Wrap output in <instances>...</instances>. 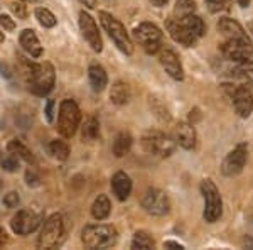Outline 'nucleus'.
Returning a JSON list of instances; mask_svg holds the SVG:
<instances>
[{
    "mask_svg": "<svg viewBox=\"0 0 253 250\" xmlns=\"http://www.w3.org/2000/svg\"><path fill=\"white\" fill-rule=\"evenodd\" d=\"M81 240L88 249H112L118 240V232L113 225H89L84 227Z\"/></svg>",
    "mask_w": 253,
    "mask_h": 250,
    "instance_id": "nucleus-1",
    "label": "nucleus"
},
{
    "mask_svg": "<svg viewBox=\"0 0 253 250\" xmlns=\"http://www.w3.org/2000/svg\"><path fill=\"white\" fill-rule=\"evenodd\" d=\"M27 81L29 88L34 95L44 97L54 87L56 73L51 63H41V64H29V73H27Z\"/></svg>",
    "mask_w": 253,
    "mask_h": 250,
    "instance_id": "nucleus-2",
    "label": "nucleus"
},
{
    "mask_svg": "<svg viewBox=\"0 0 253 250\" xmlns=\"http://www.w3.org/2000/svg\"><path fill=\"white\" fill-rule=\"evenodd\" d=\"M100 22L103 29L108 32L110 39L115 43V46L125 54H132L133 52V43L130 39L128 32H126L125 26L118 19L113 17L108 12H100Z\"/></svg>",
    "mask_w": 253,
    "mask_h": 250,
    "instance_id": "nucleus-3",
    "label": "nucleus"
},
{
    "mask_svg": "<svg viewBox=\"0 0 253 250\" xmlns=\"http://www.w3.org/2000/svg\"><path fill=\"white\" fill-rule=\"evenodd\" d=\"M64 220L61 215H51L49 218L44 221L42 230H41L39 240H38V247L39 249H56L63 244L64 240Z\"/></svg>",
    "mask_w": 253,
    "mask_h": 250,
    "instance_id": "nucleus-4",
    "label": "nucleus"
},
{
    "mask_svg": "<svg viewBox=\"0 0 253 250\" xmlns=\"http://www.w3.org/2000/svg\"><path fill=\"white\" fill-rule=\"evenodd\" d=\"M221 52L226 59L242 64V66L253 64V43L250 38L226 39L221 44Z\"/></svg>",
    "mask_w": 253,
    "mask_h": 250,
    "instance_id": "nucleus-5",
    "label": "nucleus"
},
{
    "mask_svg": "<svg viewBox=\"0 0 253 250\" xmlns=\"http://www.w3.org/2000/svg\"><path fill=\"white\" fill-rule=\"evenodd\" d=\"M201 195L205 198V211L203 216L208 223H214L219 220L223 213V200L219 195V190L216 188V184L211 179H205L201 183Z\"/></svg>",
    "mask_w": 253,
    "mask_h": 250,
    "instance_id": "nucleus-6",
    "label": "nucleus"
},
{
    "mask_svg": "<svg viewBox=\"0 0 253 250\" xmlns=\"http://www.w3.org/2000/svg\"><path fill=\"white\" fill-rule=\"evenodd\" d=\"M81 122V112L76 101L63 100L59 105V118H58V129L63 137H73L76 134Z\"/></svg>",
    "mask_w": 253,
    "mask_h": 250,
    "instance_id": "nucleus-7",
    "label": "nucleus"
},
{
    "mask_svg": "<svg viewBox=\"0 0 253 250\" xmlns=\"http://www.w3.org/2000/svg\"><path fill=\"white\" fill-rule=\"evenodd\" d=\"M133 38L147 54H156L162 46V31L152 22H142L133 29Z\"/></svg>",
    "mask_w": 253,
    "mask_h": 250,
    "instance_id": "nucleus-8",
    "label": "nucleus"
},
{
    "mask_svg": "<svg viewBox=\"0 0 253 250\" xmlns=\"http://www.w3.org/2000/svg\"><path fill=\"white\" fill-rule=\"evenodd\" d=\"M142 146L149 154L159 155V157H169L175 149L174 139L161 130H149L142 137Z\"/></svg>",
    "mask_w": 253,
    "mask_h": 250,
    "instance_id": "nucleus-9",
    "label": "nucleus"
},
{
    "mask_svg": "<svg viewBox=\"0 0 253 250\" xmlns=\"http://www.w3.org/2000/svg\"><path fill=\"white\" fill-rule=\"evenodd\" d=\"M142 208L152 216H164L170 210L169 196L157 188H149L142 198Z\"/></svg>",
    "mask_w": 253,
    "mask_h": 250,
    "instance_id": "nucleus-10",
    "label": "nucleus"
},
{
    "mask_svg": "<svg viewBox=\"0 0 253 250\" xmlns=\"http://www.w3.org/2000/svg\"><path fill=\"white\" fill-rule=\"evenodd\" d=\"M41 223H42V213L34 210H20L14 215L10 227L17 235H29V233L38 230Z\"/></svg>",
    "mask_w": 253,
    "mask_h": 250,
    "instance_id": "nucleus-11",
    "label": "nucleus"
},
{
    "mask_svg": "<svg viewBox=\"0 0 253 250\" xmlns=\"http://www.w3.org/2000/svg\"><path fill=\"white\" fill-rule=\"evenodd\" d=\"M247 159H248V146L238 144L224 157V161L221 164V173L224 176H228V178L240 174L243 171L245 164H247Z\"/></svg>",
    "mask_w": 253,
    "mask_h": 250,
    "instance_id": "nucleus-12",
    "label": "nucleus"
},
{
    "mask_svg": "<svg viewBox=\"0 0 253 250\" xmlns=\"http://www.w3.org/2000/svg\"><path fill=\"white\" fill-rule=\"evenodd\" d=\"M80 29L83 38L88 41V44L91 46L93 51L100 52L103 49V41H101V36L98 32V26L95 22V19L89 14H86L84 10L80 12Z\"/></svg>",
    "mask_w": 253,
    "mask_h": 250,
    "instance_id": "nucleus-13",
    "label": "nucleus"
},
{
    "mask_svg": "<svg viewBox=\"0 0 253 250\" xmlns=\"http://www.w3.org/2000/svg\"><path fill=\"white\" fill-rule=\"evenodd\" d=\"M231 100H233V106L242 118H248L253 112V93L247 85H240V87L233 88L231 93Z\"/></svg>",
    "mask_w": 253,
    "mask_h": 250,
    "instance_id": "nucleus-14",
    "label": "nucleus"
},
{
    "mask_svg": "<svg viewBox=\"0 0 253 250\" xmlns=\"http://www.w3.org/2000/svg\"><path fill=\"white\" fill-rule=\"evenodd\" d=\"M159 61H161L162 68L166 69V73L172 80L175 81L184 80V69H182L181 61H179V56L175 54L172 49H162L161 54H159Z\"/></svg>",
    "mask_w": 253,
    "mask_h": 250,
    "instance_id": "nucleus-15",
    "label": "nucleus"
},
{
    "mask_svg": "<svg viewBox=\"0 0 253 250\" xmlns=\"http://www.w3.org/2000/svg\"><path fill=\"white\" fill-rule=\"evenodd\" d=\"M166 27H167V32L170 34V38L179 44H184V46H194L196 41H198L193 34H191L189 29H187L184 24H182L181 19L167 20Z\"/></svg>",
    "mask_w": 253,
    "mask_h": 250,
    "instance_id": "nucleus-16",
    "label": "nucleus"
},
{
    "mask_svg": "<svg viewBox=\"0 0 253 250\" xmlns=\"http://www.w3.org/2000/svg\"><path fill=\"white\" fill-rule=\"evenodd\" d=\"M172 139H174L175 144L181 146L182 149L191 150L196 147V139L198 137H196V130L193 125L187 124V122H179L174 129Z\"/></svg>",
    "mask_w": 253,
    "mask_h": 250,
    "instance_id": "nucleus-17",
    "label": "nucleus"
},
{
    "mask_svg": "<svg viewBox=\"0 0 253 250\" xmlns=\"http://www.w3.org/2000/svg\"><path fill=\"white\" fill-rule=\"evenodd\" d=\"M112 190L113 195L117 196V200L125 201L130 196V193H132V179H130V176L125 174L124 171L115 173V176L112 178Z\"/></svg>",
    "mask_w": 253,
    "mask_h": 250,
    "instance_id": "nucleus-18",
    "label": "nucleus"
},
{
    "mask_svg": "<svg viewBox=\"0 0 253 250\" xmlns=\"http://www.w3.org/2000/svg\"><path fill=\"white\" fill-rule=\"evenodd\" d=\"M218 31L221 32L226 39H243L248 38V34L245 32V29L240 26V22H236L235 19L230 17H223L218 22Z\"/></svg>",
    "mask_w": 253,
    "mask_h": 250,
    "instance_id": "nucleus-19",
    "label": "nucleus"
},
{
    "mask_svg": "<svg viewBox=\"0 0 253 250\" xmlns=\"http://www.w3.org/2000/svg\"><path fill=\"white\" fill-rule=\"evenodd\" d=\"M20 46L24 48V51L27 52L32 58H39L42 54V46H41L38 36L32 29H24L20 32Z\"/></svg>",
    "mask_w": 253,
    "mask_h": 250,
    "instance_id": "nucleus-20",
    "label": "nucleus"
},
{
    "mask_svg": "<svg viewBox=\"0 0 253 250\" xmlns=\"http://www.w3.org/2000/svg\"><path fill=\"white\" fill-rule=\"evenodd\" d=\"M88 76H89V85H91V88L95 92H103L105 87L108 85L107 71L100 64H91L88 69Z\"/></svg>",
    "mask_w": 253,
    "mask_h": 250,
    "instance_id": "nucleus-21",
    "label": "nucleus"
},
{
    "mask_svg": "<svg viewBox=\"0 0 253 250\" xmlns=\"http://www.w3.org/2000/svg\"><path fill=\"white\" fill-rule=\"evenodd\" d=\"M130 97H132V92H130L128 83L125 81H117L112 87V92H110V100L115 105H125L130 101Z\"/></svg>",
    "mask_w": 253,
    "mask_h": 250,
    "instance_id": "nucleus-22",
    "label": "nucleus"
},
{
    "mask_svg": "<svg viewBox=\"0 0 253 250\" xmlns=\"http://www.w3.org/2000/svg\"><path fill=\"white\" fill-rule=\"evenodd\" d=\"M110 210H112V203L107 195H100L91 204V215L95 220H105L110 215Z\"/></svg>",
    "mask_w": 253,
    "mask_h": 250,
    "instance_id": "nucleus-23",
    "label": "nucleus"
},
{
    "mask_svg": "<svg viewBox=\"0 0 253 250\" xmlns=\"http://www.w3.org/2000/svg\"><path fill=\"white\" fill-rule=\"evenodd\" d=\"M132 135L128 132H120L115 137V141H113V154L117 155V157H124L130 152V149H132Z\"/></svg>",
    "mask_w": 253,
    "mask_h": 250,
    "instance_id": "nucleus-24",
    "label": "nucleus"
},
{
    "mask_svg": "<svg viewBox=\"0 0 253 250\" xmlns=\"http://www.w3.org/2000/svg\"><path fill=\"white\" fill-rule=\"evenodd\" d=\"M7 150H9L10 154H14L15 157L24 159V161H27V162H34V155H32V152L22 144V142L17 141V139L9 142V146H7Z\"/></svg>",
    "mask_w": 253,
    "mask_h": 250,
    "instance_id": "nucleus-25",
    "label": "nucleus"
},
{
    "mask_svg": "<svg viewBox=\"0 0 253 250\" xmlns=\"http://www.w3.org/2000/svg\"><path fill=\"white\" fill-rule=\"evenodd\" d=\"M100 137V124L95 117H88L83 125V141H95Z\"/></svg>",
    "mask_w": 253,
    "mask_h": 250,
    "instance_id": "nucleus-26",
    "label": "nucleus"
},
{
    "mask_svg": "<svg viewBox=\"0 0 253 250\" xmlns=\"http://www.w3.org/2000/svg\"><path fill=\"white\" fill-rule=\"evenodd\" d=\"M154 247V239L147 232H137L132 240V249L149 250Z\"/></svg>",
    "mask_w": 253,
    "mask_h": 250,
    "instance_id": "nucleus-27",
    "label": "nucleus"
},
{
    "mask_svg": "<svg viewBox=\"0 0 253 250\" xmlns=\"http://www.w3.org/2000/svg\"><path fill=\"white\" fill-rule=\"evenodd\" d=\"M49 150H51V154L54 155L58 161H66L69 155V147L66 142H63V141H52L51 144H49Z\"/></svg>",
    "mask_w": 253,
    "mask_h": 250,
    "instance_id": "nucleus-28",
    "label": "nucleus"
},
{
    "mask_svg": "<svg viewBox=\"0 0 253 250\" xmlns=\"http://www.w3.org/2000/svg\"><path fill=\"white\" fill-rule=\"evenodd\" d=\"M36 19L39 20V24L42 27H54L56 22H58L54 14H52L51 10L44 9V7H38V9H36Z\"/></svg>",
    "mask_w": 253,
    "mask_h": 250,
    "instance_id": "nucleus-29",
    "label": "nucleus"
},
{
    "mask_svg": "<svg viewBox=\"0 0 253 250\" xmlns=\"http://www.w3.org/2000/svg\"><path fill=\"white\" fill-rule=\"evenodd\" d=\"M233 0H206V7L211 14H221V12L231 10Z\"/></svg>",
    "mask_w": 253,
    "mask_h": 250,
    "instance_id": "nucleus-30",
    "label": "nucleus"
},
{
    "mask_svg": "<svg viewBox=\"0 0 253 250\" xmlns=\"http://www.w3.org/2000/svg\"><path fill=\"white\" fill-rule=\"evenodd\" d=\"M196 10V2L194 0H177V5H175V12L179 14V17L187 14H194Z\"/></svg>",
    "mask_w": 253,
    "mask_h": 250,
    "instance_id": "nucleus-31",
    "label": "nucleus"
},
{
    "mask_svg": "<svg viewBox=\"0 0 253 250\" xmlns=\"http://www.w3.org/2000/svg\"><path fill=\"white\" fill-rule=\"evenodd\" d=\"M2 167L5 171H9V173H14V171H17V167H19V157H15L14 154H10L7 157H3L2 159Z\"/></svg>",
    "mask_w": 253,
    "mask_h": 250,
    "instance_id": "nucleus-32",
    "label": "nucleus"
},
{
    "mask_svg": "<svg viewBox=\"0 0 253 250\" xmlns=\"http://www.w3.org/2000/svg\"><path fill=\"white\" fill-rule=\"evenodd\" d=\"M3 206L9 208V210H12V208H17V204L20 203V198H19V193L15 191H10L9 195H5V198H3Z\"/></svg>",
    "mask_w": 253,
    "mask_h": 250,
    "instance_id": "nucleus-33",
    "label": "nucleus"
},
{
    "mask_svg": "<svg viewBox=\"0 0 253 250\" xmlns=\"http://www.w3.org/2000/svg\"><path fill=\"white\" fill-rule=\"evenodd\" d=\"M10 9H12V12H14V14L17 15L19 19H26L27 17V10H26V5H24V2L10 3Z\"/></svg>",
    "mask_w": 253,
    "mask_h": 250,
    "instance_id": "nucleus-34",
    "label": "nucleus"
},
{
    "mask_svg": "<svg viewBox=\"0 0 253 250\" xmlns=\"http://www.w3.org/2000/svg\"><path fill=\"white\" fill-rule=\"evenodd\" d=\"M0 27L5 31H14L15 29L14 19H10L9 15H0Z\"/></svg>",
    "mask_w": 253,
    "mask_h": 250,
    "instance_id": "nucleus-35",
    "label": "nucleus"
},
{
    "mask_svg": "<svg viewBox=\"0 0 253 250\" xmlns=\"http://www.w3.org/2000/svg\"><path fill=\"white\" fill-rule=\"evenodd\" d=\"M26 179H27V184L29 186H38L39 184V181H41V178H39V174L36 173L34 169H27V173H26Z\"/></svg>",
    "mask_w": 253,
    "mask_h": 250,
    "instance_id": "nucleus-36",
    "label": "nucleus"
},
{
    "mask_svg": "<svg viewBox=\"0 0 253 250\" xmlns=\"http://www.w3.org/2000/svg\"><path fill=\"white\" fill-rule=\"evenodd\" d=\"M243 78L245 81H247V85H250V87L253 88V68L250 69H245V71H242V75H240Z\"/></svg>",
    "mask_w": 253,
    "mask_h": 250,
    "instance_id": "nucleus-37",
    "label": "nucleus"
},
{
    "mask_svg": "<svg viewBox=\"0 0 253 250\" xmlns=\"http://www.w3.org/2000/svg\"><path fill=\"white\" fill-rule=\"evenodd\" d=\"M52 108H54V101L47 100V105H46V118H47L49 122H52Z\"/></svg>",
    "mask_w": 253,
    "mask_h": 250,
    "instance_id": "nucleus-38",
    "label": "nucleus"
},
{
    "mask_svg": "<svg viewBox=\"0 0 253 250\" xmlns=\"http://www.w3.org/2000/svg\"><path fill=\"white\" fill-rule=\"evenodd\" d=\"M81 3H83L86 9H95V5H96V0H80Z\"/></svg>",
    "mask_w": 253,
    "mask_h": 250,
    "instance_id": "nucleus-39",
    "label": "nucleus"
},
{
    "mask_svg": "<svg viewBox=\"0 0 253 250\" xmlns=\"http://www.w3.org/2000/svg\"><path fill=\"white\" fill-rule=\"evenodd\" d=\"M5 244H7V233L3 232L2 227H0V247H3Z\"/></svg>",
    "mask_w": 253,
    "mask_h": 250,
    "instance_id": "nucleus-40",
    "label": "nucleus"
},
{
    "mask_svg": "<svg viewBox=\"0 0 253 250\" xmlns=\"http://www.w3.org/2000/svg\"><path fill=\"white\" fill-rule=\"evenodd\" d=\"M164 247H167V249H184L181 244H175V242H166Z\"/></svg>",
    "mask_w": 253,
    "mask_h": 250,
    "instance_id": "nucleus-41",
    "label": "nucleus"
},
{
    "mask_svg": "<svg viewBox=\"0 0 253 250\" xmlns=\"http://www.w3.org/2000/svg\"><path fill=\"white\" fill-rule=\"evenodd\" d=\"M150 2H152L156 7H162V5H166V3L169 2V0H150Z\"/></svg>",
    "mask_w": 253,
    "mask_h": 250,
    "instance_id": "nucleus-42",
    "label": "nucleus"
},
{
    "mask_svg": "<svg viewBox=\"0 0 253 250\" xmlns=\"http://www.w3.org/2000/svg\"><path fill=\"white\" fill-rule=\"evenodd\" d=\"M236 2H238V5H242V7L250 5V0H236Z\"/></svg>",
    "mask_w": 253,
    "mask_h": 250,
    "instance_id": "nucleus-43",
    "label": "nucleus"
},
{
    "mask_svg": "<svg viewBox=\"0 0 253 250\" xmlns=\"http://www.w3.org/2000/svg\"><path fill=\"white\" fill-rule=\"evenodd\" d=\"M3 39H5V38H3V32H2V31H0V44H2V43H3Z\"/></svg>",
    "mask_w": 253,
    "mask_h": 250,
    "instance_id": "nucleus-44",
    "label": "nucleus"
},
{
    "mask_svg": "<svg viewBox=\"0 0 253 250\" xmlns=\"http://www.w3.org/2000/svg\"><path fill=\"white\" fill-rule=\"evenodd\" d=\"M22 2H38V0H22Z\"/></svg>",
    "mask_w": 253,
    "mask_h": 250,
    "instance_id": "nucleus-45",
    "label": "nucleus"
},
{
    "mask_svg": "<svg viewBox=\"0 0 253 250\" xmlns=\"http://www.w3.org/2000/svg\"><path fill=\"white\" fill-rule=\"evenodd\" d=\"M250 29H252V32H253V24H252V26H250Z\"/></svg>",
    "mask_w": 253,
    "mask_h": 250,
    "instance_id": "nucleus-46",
    "label": "nucleus"
}]
</instances>
